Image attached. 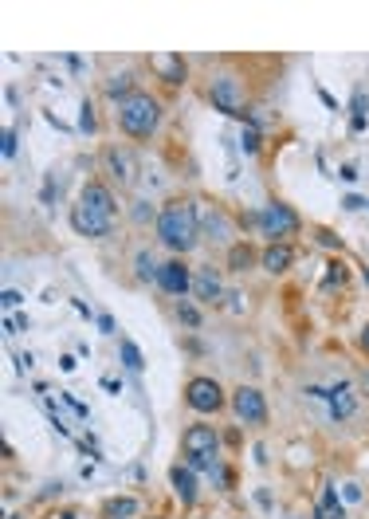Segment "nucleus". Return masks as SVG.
Listing matches in <instances>:
<instances>
[{
	"label": "nucleus",
	"instance_id": "2",
	"mask_svg": "<svg viewBox=\"0 0 369 519\" xmlns=\"http://www.w3.org/2000/svg\"><path fill=\"white\" fill-rule=\"evenodd\" d=\"M118 126L126 138L146 142L162 126V102L153 99V95H146V91H134L126 102H118Z\"/></svg>",
	"mask_w": 369,
	"mask_h": 519
},
{
	"label": "nucleus",
	"instance_id": "1",
	"mask_svg": "<svg viewBox=\"0 0 369 519\" xmlns=\"http://www.w3.org/2000/svg\"><path fill=\"white\" fill-rule=\"evenodd\" d=\"M157 240L177 256L193 252L196 244H201V221H196L193 201H169L157 212Z\"/></svg>",
	"mask_w": 369,
	"mask_h": 519
},
{
	"label": "nucleus",
	"instance_id": "34",
	"mask_svg": "<svg viewBox=\"0 0 369 519\" xmlns=\"http://www.w3.org/2000/svg\"><path fill=\"white\" fill-rule=\"evenodd\" d=\"M361 350L369 354V323H366V331H361Z\"/></svg>",
	"mask_w": 369,
	"mask_h": 519
},
{
	"label": "nucleus",
	"instance_id": "17",
	"mask_svg": "<svg viewBox=\"0 0 369 519\" xmlns=\"http://www.w3.org/2000/svg\"><path fill=\"white\" fill-rule=\"evenodd\" d=\"M318 519H346V508L338 504V488L334 484H326L322 504H318Z\"/></svg>",
	"mask_w": 369,
	"mask_h": 519
},
{
	"label": "nucleus",
	"instance_id": "22",
	"mask_svg": "<svg viewBox=\"0 0 369 519\" xmlns=\"http://www.w3.org/2000/svg\"><path fill=\"white\" fill-rule=\"evenodd\" d=\"M134 264H138V279H141V284L157 279V272H162V264H153L150 252H138V260H134Z\"/></svg>",
	"mask_w": 369,
	"mask_h": 519
},
{
	"label": "nucleus",
	"instance_id": "7",
	"mask_svg": "<svg viewBox=\"0 0 369 519\" xmlns=\"http://www.w3.org/2000/svg\"><path fill=\"white\" fill-rule=\"evenodd\" d=\"M232 413H236L244 425H267V401H263V394L256 386H240L236 394H232Z\"/></svg>",
	"mask_w": 369,
	"mask_h": 519
},
{
	"label": "nucleus",
	"instance_id": "9",
	"mask_svg": "<svg viewBox=\"0 0 369 519\" xmlns=\"http://www.w3.org/2000/svg\"><path fill=\"white\" fill-rule=\"evenodd\" d=\"M157 284H162V291H169V295L181 299V295H189V291H193V272H189V264L177 256V260H165V264H162Z\"/></svg>",
	"mask_w": 369,
	"mask_h": 519
},
{
	"label": "nucleus",
	"instance_id": "6",
	"mask_svg": "<svg viewBox=\"0 0 369 519\" xmlns=\"http://www.w3.org/2000/svg\"><path fill=\"white\" fill-rule=\"evenodd\" d=\"M184 401H189V409H196V413H220V409L228 405V398H224V389H220L217 378H193V382L184 386Z\"/></svg>",
	"mask_w": 369,
	"mask_h": 519
},
{
	"label": "nucleus",
	"instance_id": "12",
	"mask_svg": "<svg viewBox=\"0 0 369 519\" xmlns=\"http://www.w3.org/2000/svg\"><path fill=\"white\" fill-rule=\"evenodd\" d=\"M326 401H330V417H334V421H350V417H354V409H358L350 382H342V386H330V389H326Z\"/></svg>",
	"mask_w": 369,
	"mask_h": 519
},
{
	"label": "nucleus",
	"instance_id": "23",
	"mask_svg": "<svg viewBox=\"0 0 369 519\" xmlns=\"http://www.w3.org/2000/svg\"><path fill=\"white\" fill-rule=\"evenodd\" d=\"M138 508H141V504H138V499H130V496H122V499H114V504H110V516H114V519H130V516H138Z\"/></svg>",
	"mask_w": 369,
	"mask_h": 519
},
{
	"label": "nucleus",
	"instance_id": "35",
	"mask_svg": "<svg viewBox=\"0 0 369 519\" xmlns=\"http://www.w3.org/2000/svg\"><path fill=\"white\" fill-rule=\"evenodd\" d=\"M8 519H28V516H20V511H12V516Z\"/></svg>",
	"mask_w": 369,
	"mask_h": 519
},
{
	"label": "nucleus",
	"instance_id": "30",
	"mask_svg": "<svg viewBox=\"0 0 369 519\" xmlns=\"http://www.w3.org/2000/svg\"><path fill=\"white\" fill-rule=\"evenodd\" d=\"M318 240H322L326 248H342V240H338V236H330V232H318Z\"/></svg>",
	"mask_w": 369,
	"mask_h": 519
},
{
	"label": "nucleus",
	"instance_id": "27",
	"mask_svg": "<svg viewBox=\"0 0 369 519\" xmlns=\"http://www.w3.org/2000/svg\"><path fill=\"white\" fill-rule=\"evenodd\" d=\"M0 303H4V307H20V303H24V295H20V291H16V288H8V291H4V299H0Z\"/></svg>",
	"mask_w": 369,
	"mask_h": 519
},
{
	"label": "nucleus",
	"instance_id": "36",
	"mask_svg": "<svg viewBox=\"0 0 369 519\" xmlns=\"http://www.w3.org/2000/svg\"><path fill=\"white\" fill-rule=\"evenodd\" d=\"M366 279H369V268H366Z\"/></svg>",
	"mask_w": 369,
	"mask_h": 519
},
{
	"label": "nucleus",
	"instance_id": "21",
	"mask_svg": "<svg viewBox=\"0 0 369 519\" xmlns=\"http://www.w3.org/2000/svg\"><path fill=\"white\" fill-rule=\"evenodd\" d=\"M366 107H369L366 91H354V118H350V130H354V134L366 130Z\"/></svg>",
	"mask_w": 369,
	"mask_h": 519
},
{
	"label": "nucleus",
	"instance_id": "25",
	"mask_svg": "<svg viewBox=\"0 0 369 519\" xmlns=\"http://www.w3.org/2000/svg\"><path fill=\"white\" fill-rule=\"evenodd\" d=\"M240 146H244V154H260V134H256V126H244Z\"/></svg>",
	"mask_w": 369,
	"mask_h": 519
},
{
	"label": "nucleus",
	"instance_id": "14",
	"mask_svg": "<svg viewBox=\"0 0 369 519\" xmlns=\"http://www.w3.org/2000/svg\"><path fill=\"white\" fill-rule=\"evenodd\" d=\"M169 484H173L177 499H181L184 508H193V504H196V476H193V468H189V464H173Z\"/></svg>",
	"mask_w": 369,
	"mask_h": 519
},
{
	"label": "nucleus",
	"instance_id": "28",
	"mask_svg": "<svg viewBox=\"0 0 369 519\" xmlns=\"http://www.w3.org/2000/svg\"><path fill=\"white\" fill-rule=\"evenodd\" d=\"M16 154V130H4V157Z\"/></svg>",
	"mask_w": 369,
	"mask_h": 519
},
{
	"label": "nucleus",
	"instance_id": "32",
	"mask_svg": "<svg viewBox=\"0 0 369 519\" xmlns=\"http://www.w3.org/2000/svg\"><path fill=\"white\" fill-rule=\"evenodd\" d=\"M342 205H346V209H366V201H361V197H346Z\"/></svg>",
	"mask_w": 369,
	"mask_h": 519
},
{
	"label": "nucleus",
	"instance_id": "4",
	"mask_svg": "<svg viewBox=\"0 0 369 519\" xmlns=\"http://www.w3.org/2000/svg\"><path fill=\"white\" fill-rule=\"evenodd\" d=\"M256 224L263 228V236H272V244H287V236H295L303 221L291 205L272 201V205H263V212H256Z\"/></svg>",
	"mask_w": 369,
	"mask_h": 519
},
{
	"label": "nucleus",
	"instance_id": "31",
	"mask_svg": "<svg viewBox=\"0 0 369 519\" xmlns=\"http://www.w3.org/2000/svg\"><path fill=\"white\" fill-rule=\"evenodd\" d=\"M102 386H107L110 394H114V398H118V394H122V386H118V382H114V378H102Z\"/></svg>",
	"mask_w": 369,
	"mask_h": 519
},
{
	"label": "nucleus",
	"instance_id": "26",
	"mask_svg": "<svg viewBox=\"0 0 369 519\" xmlns=\"http://www.w3.org/2000/svg\"><path fill=\"white\" fill-rule=\"evenodd\" d=\"M79 126L95 134V107H91V102H83V114H79Z\"/></svg>",
	"mask_w": 369,
	"mask_h": 519
},
{
	"label": "nucleus",
	"instance_id": "18",
	"mask_svg": "<svg viewBox=\"0 0 369 519\" xmlns=\"http://www.w3.org/2000/svg\"><path fill=\"white\" fill-rule=\"evenodd\" d=\"M256 264V252H251L248 244H232L228 248V272H248Z\"/></svg>",
	"mask_w": 369,
	"mask_h": 519
},
{
	"label": "nucleus",
	"instance_id": "29",
	"mask_svg": "<svg viewBox=\"0 0 369 519\" xmlns=\"http://www.w3.org/2000/svg\"><path fill=\"white\" fill-rule=\"evenodd\" d=\"M98 331H102V334H114V319H110V315H98Z\"/></svg>",
	"mask_w": 369,
	"mask_h": 519
},
{
	"label": "nucleus",
	"instance_id": "10",
	"mask_svg": "<svg viewBox=\"0 0 369 519\" xmlns=\"http://www.w3.org/2000/svg\"><path fill=\"white\" fill-rule=\"evenodd\" d=\"M150 67L157 71V79L169 83V87H181L184 75H189V67H184V59L177 56V52H157V56H150Z\"/></svg>",
	"mask_w": 369,
	"mask_h": 519
},
{
	"label": "nucleus",
	"instance_id": "33",
	"mask_svg": "<svg viewBox=\"0 0 369 519\" xmlns=\"http://www.w3.org/2000/svg\"><path fill=\"white\" fill-rule=\"evenodd\" d=\"M346 499H361V488L358 484H346Z\"/></svg>",
	"mask_w": 369,
	"mask_h": 519
},
{
	"label": "nucleus",
	"instance_id": "15",
	"mask_svg": "<svg viewBox=\"0 0 369 519\" xmlns=\"http://www.w3.org/2000/svg\"><path fill=\"white\" fill-rule=\"evenodd\" d=\"M260 264L267 268L272 276H283V272L295 264V248H291V244H267L263 256H260Z\"/></svg>",
	"mask_w": 369,
	"mask_h": 519
},
{
	"label": "nucleus",
	"instance_id": "20",
	"mask_svg": "<svg viewBox=\"0 0 369 519\" xmlns=\"http://www.w3.org/2000/svg\"><path fill=\"white\" fill-rule=\"evenodd\" d=\"M134 75H126V71H122V75H114V79H107V95H110V99H122V102H126V99H130V95H134Z\"/></svg>",
	"mask_w": 369,
	"mask_h": 519
},
{
	"label": "nucleus",
	"instance_id": "5",
	"mask_svg": "<svg viewBox=\"0 0 369 519\" xmlns=\"http://www.w3.org/2000/svg\"><path fill=\"white\" fill-rule=\"evenodd\" d=\"M208 99L212 107L232 118H248V102H244V79L240 75H217L208 83Z\"/></svg>",
	"mask_w": 369,
	"mask_h": 519
},
{
	"label": "nucleus",
	"instance_id": "24",
	"mask_svg": "<svg viewBox=\"0 0 369 519\" xmlns=\"http://www.w3.org/2000/svg\"><path fill=\"white\" fill-rule=\"evenodd\" d=\"M177 319H181L184 327H201V311H196L193 303H177Z\"/></svg>",
	"mask_w": 369,
	"mask_h": 519
},
{
	"label": "nucleus",
	"instance_id": "19",
	"mask_svg": "<svg viewBox=\"0 0 369 519\" xmlns=\"http://www.w3.org/2000/svg\"><path fill=\"white\" fill-rule=\"evenodd\" d=\"M118 350H122V366H126V370H134V374H141V370H146V358H141V350L130 343V339H122Z\"/></svg>",
	"mask_w": 369,
	"mask_h": 519
},
{
	"label": "nucleus",
	"instance_id": "13",
	"mask_svg": "<svg viewBox=\"0 0 369 519\" xmlns=\"http://www.w3.org/2000/svg\"><path fill=\"white\" fill-rule=\"evenodd\" d=\"M193 295L201 299V303H220V299H224V284H220V276L212 268H201L193 276Z\"/></svg>",
	"mask_w": 369,
	"mask_h": 519
},
{
	"label": "nucleus",
	"instance_id": "16",
	"mask_svg": "<svg viewBox=\"0 0 369 519\" xmlns=\"http://www.w3.org/2000/svg\"><path fill=\"white\" fill-rule=\"evenodd\" d=\"M79 201L91 205V209H98V212H110V217H114V193H110L102 181H87L83 193H79Z\"/></svg>",
	"mask_w": 369,
	"mask_h": 519
},
{
	"label": "nucleus",
	"instance_id": "3",
	"mask_svg": "<svg viewBox=\"0 0 369 519\" xmlns=\"http://www.w3.org/2000/svg\"><path fill=\"white\" fill-rule=\"evenodd\" d=\"M181 449H184V464L193 472H212L217 468V453H220V437L212 425H189L181 433Z\"/></svg>",
	"mask_w": 369,
	"mask_h": 519
},
{
	"label": "nucleus",
	"instance_id": "11",
	"mask_svg": "<svg viewBox=\"0 0 369 519\" xmlns=\"http://www.w3.org/2000/svg\"><path fill=\"white\" fill-rule=\"evenodd\" d=\"M102 162H107L110 177H114L118 185H130L134 173H138V162H134L130 150H107V154H102Z\"/></svg>",
	"mask_w": 369,
	"mask_h": 519
},
{
	"label": "nucleus",
	"instance_id": "8",
	"mask_svg": "<svg viewBox=\"0 0 369 519\" xmlns=\"http://www.w3.org/2000/svg\"><path fill=\"white\" fill-rule=\"evenodd\" d=\"M71 228H75L79 236L98 240V236H107V232L114 228V217H110V212H98V209H91V205L79 201L75 209H71Z\"/></svg>",
	"mask_w": 369,
	"mask_h": 519
}]
</instances>
